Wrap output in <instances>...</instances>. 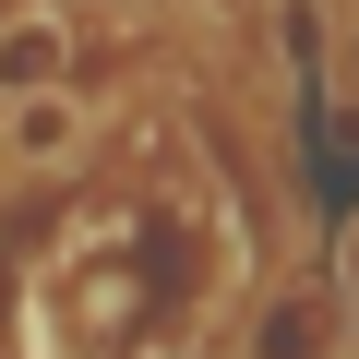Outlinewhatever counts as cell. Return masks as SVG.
Instances as JSON below:
<instances>
[{
    "instance_id": "obj_1",
    "label": "cell",
    "mask_w": 359,
    "mask_h": 359,
    "mask_svg": "<svg viewBox=\"0 0 359 359\" xmlns=\"http://www.w3.org/2000/svg\"><path fill=\"white\" fill-rule=\"evenodd\" d=\"M84 144H96V120H84V96H72V84H48V96H25V108H0V168H25V180L72 168Z\"/></svg>"
},
{
    "instance_id": "obj_2",
    "label": "cell",
    "mask_w": 359,
    "mask_h": 359,
    "mask_svg": "<svg viewBox=\"0 0 359 359\" xmlns=\"http://www.w3.org/2000/svg\"><path fill=\"white\" fill-rule=\"evenodd\" d=\"M48 84H60V25L25 13V0H0V108H25Z\"/></svg>"
}]
</instances>
